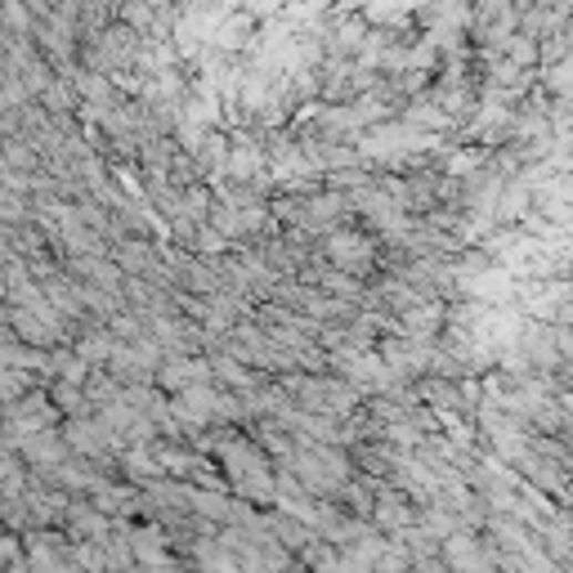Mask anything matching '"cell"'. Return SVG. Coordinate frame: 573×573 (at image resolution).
Wrapping results in <instances>:
<instances>
[{"label": "cell", "mask_w": 573, "mask_h": 573, "mask_svg": "<svg viewBox=\"0 0 573 573\" xmlns=\"http://www.w3.org/2000/svg\"><path fill=\"white\" fill-rule=\"evenodd\" d=\"M560 498H564V515H569V520H573V480H569V489H564V493H560Z\"/></svg>", "instance_id": "cell-5"}, {"label": "cell", "mask_w": 573, "mask_h": 573, "mask_svg": "<svg viewBox=\"0 0 573 573\" xmlns=\"http://www.w3.org/2000/svg\"><path fill=\"white\" fill-rule=\"evenodd\" d=\"M520 475H524V480H529V489H538L542 498H546V493H555V498H560V493L569 489V475H564V467L546 462V457H538L533 448L520 457Z\"/></svg>", "instance_id": "cell-2"}, {"label": "cell", "mask_w": 573, "mask_h": 573, "mask_svg": "<svg viewBox=\"0 0 573 573\" xmlns=\"http://www.w3.org/2000/svg\"><path fill=\"white\" fill-rule=\"evenodd\" d=\"M507 50H511V63H515V68L538 63V37H529V32H515V37L507 41Z\"/></svg>", "instance_id": "cell-4"}, {"label": "cell", "mask_w": 573, "mask_h": 573, "mask_svg": "<svg viewBox=\"0 0 573 573\" xmlns=\"http://www.w3.org/2000/svg\"><path fill=\"white\" fill-rule=\"evenodd\" d=\"M520 355L529 359V368L533 372H542V377H551V372H560V350H555V327L551 323H524L520 327Z\"/></svg>", "instance_id": "cell-1"}, {"label": "cell", "mask_w": 573, "mask_h": 573, "mask_svg": "<svg viewBox=\"0 0 573 573\" xmlns=\"http://www.w3.org/2000/svg\"><path fill=\"white\" fill-rule=\"evenodd\" d=\"M542 81H546V90H551L555 99H569V103H573V50H569L560 63H551Z\"/></svg>", "instance_id": "cell-3"}]
</instances>
